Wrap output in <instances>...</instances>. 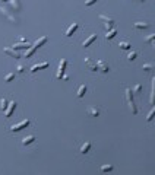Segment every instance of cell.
I'll use <instances>...</instances> for the list:
<instances>
[{
  "label": "cell",
  "mask_w": 155,
  "mask_h": 175,
  "mask_svg": "<svg viewBox=\"0 0 155 175\" xmlns=\"http://www.w3.org/2000/svg\"><path fill=\"white\" fill-rule=\"evenodd\" d=\"M35 50H37L35 47H31V48H28V51L25 53V58H29V57H31V56L35 53Z\"/></svg>",
  "instance_id": "cell-25"
},
{
  "label": "cell",
  "mask_w": 155,
  "mask_h": 175,
  "mask_svg": "<svg viewBox=\"0 0 155 175\" xmlns=\"http://www.w3.org/2000/svg\"><path fill=\"white\" fill-rule=\"evenodd\" d=\"M76 29H78V23H72V27H69V29L66 31V34H64V35H66V36H72Z\"/></svg>",
  "instance_id": "cell-19"
},
{
  "label": "cell",
  "mask_w": 155,
  "mask_h": 175,
  "mask_svg": "<svg viewBox=\"0 0 155 175\" xmlns=\"http://www.w3.org/2000/svg\"><path fill=\"white\" fill-rule=\"evenodd\" d=\"M85 63H86V66L89 67V70H92V72H98V66H97V63H94V61H91V58H85Z\"/></svg>",
  "instance_id": "cell-10"
},
{
  "label": "cell",
  "mask_w": 155,
  "mask_h": 175,
  "mask_svg": "<svg viewBox=\"0 0 155 175\" xmlns=\"http://www.w3.org/2000/svg\"><path fill=\"white\" fill-rule=\"evenodd\" d=\"M45 67H48V63H40V64L32 66V67H31V72H32V73H35L37 70H41V69H45Z\"/></svg>",
  "instance_id": "cell-16"
},
{
  "label": "cell",
  "mask_w": 155,
  "mask_h": 175,
  "mask_svg": "<svg viewBox=\"0 0 155 175\" xmlns=\"http://www.w3.org/2000/svg\"><path fill=\"white\" fill-rule=\"evenodd\" d=\"M86 112H88V115H91V117H98L100 115V109L97 107H89L86 109Z\"/></svg>",
  "instance_id": "cell-11"
},
{
  "label": "cell",
  "mask_w": 155,
  "mask_h": 175,
  "mask_svg": "<svg viewBox=\"0 0 155 175\" xmlns=\"http://www.w3.org/2000/svg\"><path fill=\"white\" fill-rule=\"evenodd\" d=\"M97 2V0H85V6H91Z\"/></svg>",
  "instance_id": "cell-33"
},
{
  "label": "cell",
  "mask_w": 155,
  "mask_h": 175,
  "mask_svg": "<svg viewBox=\"0 0 155 175\" xmlns=\"http://www.w3.org/2000/svg\"><path fill=\"white\" fill-rule=\"evenodd\" d=\"M66 64H67V60L66 58H61L60 60V64L57 67V73H56V78L57 79H61L63 78V73H64V69H66Z\"/></svg>",
  "instance_id": "cell-4"
},
{
  "label": "cell",
  "mask_w": 155,
  "mask_h": 175,
  "mask_svg": "<svg viewBox=\"0 0 155 175\" xmlns=\"http://www.w3.org/2000/svg\"><path fill=\"white\" fill-rule=\"evenodd\" d=\"M136 56H138V54H136L135 51H132L130 54H129V56H127V58H129V61H133V60L136 58Z\"/></svg>",
  "instance_id": "cell-32"
},
{
  "label": "cell",
  "mask_w": 155,
  "mask_h": 175,
  "mask_svg": "<svg viewBox=\"0 0 155 175\" xmlns=\"http://www.w3.org/2000/svg\"><path fill=\"white\" fill-rule=\"evenodd\" d=\"M101 171H102V172L113 171V165H102V166H101Z\"/></svg>",
  "instance_id": "cell-27"
},
{
  "label": "cell",
  "mask_w": 155,
  "mask_h": 175,
  "mask_svg": "<svg viewBox=\"0 0 155 175\" xmlns=\"http://www.w3.org/2000/svg\"><path fill=\"white\" fill-rule=\"evenodd\" d=\"M34 140H35V136H27L25 139H22V145H23V146H27V145L32 143Z\"/></svg>",
  "instance_id": "cell-22"
},
{
  "label": "cell",
  "mask_w": 155,
  "mask_h": 175,
  "mask_svg": "<svg viewBox=\"0 0 155 175\" xmlns=\"http://www.w3.org/2000/svg\"><path fill=\"white\" fill-rule=\"evenodd\" d=\"M140 91H142V85H140V83H138V85L133 88V93H139Z\"/></svg>",
  "instance_id": "cell-31"
},
{
  "label": "cell",
  "mask_w": 155,
  "mask_h": 175,
  "mask_svg": "<svg viewBox=\"0 0 155 175\" xmlns=\"http://www.w3.org/2000/svg\"><path fill=\"white\" fill-rule=\"evenodd\" d=\"M89 149H91V142H85L81 147V153H88Z\"/></svg>",
  "instance_id": "cell-21"
},
{
  "label": "cell",
  "mask_w": 155,
  "mask_h": 175,
  "mask_svg": "<svg viewBox=\"0 0 155 175\" xmlns=\"http://www.w3.org/2000/svg\"><path fill=\"white\" fill-rule=\"evenodd\" d=\"M152 47H154V50H155V41H152Z\"/></svg>",
  "instance_id": "cell-36"
},
{
  "label": "cell",
  "mask_w": 155,
  "mask_h": 175,
  "mask_svg": "<svg viewBox=\"0 0 155 175\" xmlns=\"http://www.w3.org/2000/svg\"><path fill=\"white\" fill-rule=\"evenodd\" d=\"M7 105H9V102H7L6 98H2V99H0V108H2V111H6Z\"/></svg>",
  "instance_id": "cell-23"
},
{
  "label": "cell",
  "mask_w": 155,
  "mask_h": 175,
  "mask_svg": "<svg viewBox=\"0 0 155 175\" xmlns=\"http://www.w3.org/2000/svg\"><path fill=\"white\" fill-rule=\"evenodd\" d=\"M3 51L7 54V56H10V57H13V58H21V54L16 51V50H13V48H9V47H5L3 48Z\"/></svg>",
  "instance_id": "cell-7"
},
{
  "label": "cell",
  "mask_w": 155,
  "mask_h": 175,
  "mask_svg": "<svg viewBox=\"0 0 155 175\" xmlns=\"http://www.w3.org/2000/svg\"><path fill=\"white\" fill-rule=\"evenodd\" d=\"M15 108H16V101H10V102H9V105H7V108H6V111H5V117H6V118H9L12 114H13Z\"/></svg>",
  "instance_id": "cell-6"
},
{
  "label": "cell",
  "mask_w": 155,
  "mask_h": 175,
  "mask_svg": "<svg viewBox=\"0 0 155 175\" xmlns=\"http://www.w3.org/2000/svg\"><path fill=\"white\" fill-rule=\"evenodd\" d=\"M29 126V120H23V121H21V123H18V124H15V126H12L10 127V131H19V130H22V129H25V127H28Z\"/></svg>",
  "instance_id": "cell-5"
},
{
  "label": "cell",
  "mask_w": 155,
  "mask_h": 175,
  "mask_svg": "<svg viewBox=\"0 0 155 175\" xmlns=\"http://www.w3.org/2000/svg\"><path fill=\"white\" fill-rule=\"evenodd\" d=\"M9 6H10V9L13 10L15 13L21 12V9H22V6H21V3H19V0H10V2H9Z\"/></svg>",
  "instance_id": "cell-8"
},
{
  "label": "cell",
  "mask_w": 155,
  "mask_h": 175,
  "mask_svg": "<svg viewBox=\"0 0 155 175\" xmlns=\"http://www.w3.org/2000/svg\"><path fill=\"white\" fill-rule=\"evenodd\" d=\"M13 79H15V73H9V74H6L5 82H10V80H13Z\"/></svg>",
  "instance_id": "cell-28"
},
{
  "label": "cell",
  "mask_w": 155,
  "mask_h": 175,
  "mask_svg": "<svg viewBox=\"0 0 155 175\" xmlns=\"http://www.w3.org/2000/svg\"><path fill=\"white\" fill-rule=\"evenodd\" d=\"M145 41H146V42H152V41H155V34H152V35H148V36H145Z\"/></svg>",
  "instance_id": "cell-30"
},
{
  "label": "cell",
  "mask_w": 155,
  "mask_h": 175,
  "mask_svg": "<svg viewBox=\"0 0 155 175\" xmlns=\"http://www.w3.org/2000/svg\"><path fill=\"white\" fill-rule=\"evenodd\" d=\"M85 92H86V85H81V86H79V89H78L76 96H78V98H82V96L85 95Z\"/></svg>",
  "instance_id": "cell-20"
},
{
  "label": "cell",
  "mask_w": 155,
  "mask_h": 175,
  "mask_svg": "<svg viewBox=\"0 0 155 175\" xmlns=\"http://www.w3.org/2000/svg\"><path fill=\"white\" fill-rule=\"evenodd\" d=\"M48 41V36H41V38H38L35 42H34V45L32 47H35V48H38V47H41V45H44L45 42Z\"/></svg>",
  "instance_id": "cell-14"
},
{
  "label": "cell",
  "mask_w": 155,
  "mask_h": 175,
  "mask_svg": "<svg viewBox=\"0 0 155 175\" xmlns=\"http://www.w3.org/2000/svg\"><path fill=\"white\" fill-rule=\"evenodd\" d=\"M155 117V105H154V108L148 112V115H146V121H152V118Z\"/></svg>",
  "instance_id": "cell-24"
},
{
  "label": "cell",
  "mask_w": 155,
  "mask_h": 175,
  "mask_svg": "<svg viewBox=\"0 0 155 175\" xmlns=\"http://www.w3.org/2000/svg\"><path fill=\"white\" fill-rule=\"evenodd\" d=\"M95 40H97V35H95V34H92V35H89V38H86V40L84 41V44H82V47H85V48H86V47H89V45H91V44H92V42H94Z\"/></svg>",
  "instance_id": "cell-13"
},
{
  "label": "cell",
  "mask_w": 155,
  "mask_h": 175,
  "mask_svg": "<svg viewBox=\"0 0 155 175\" xmlns=\"http://www.w3.org/2000/svg\"><path fill=\"white\" fill-rule=\"evenodd\" d=\"M154 69V64H144V66H142V70H145V72H149V70H152Z\"/></svg>",
  "instance_id": "cell-29"
},
{
  "label": "cell",
  "mask_w": 155,
  "mask_h": 175,
  "mask_svg": "<svg viewBox=\"0 0 155 175\" xmlns=\"http://www.w3.org/2000/svg\"><path fill=\"white\" fill-rule=\"evenodd\" d=\"M133 27L138 28V29H146V28H149V23H146V22H135Z\"/></svg>",
  "instance_id": "cell-17"
},
{
  "label": "cell",
  "mask_w": 155,
  "mask_h": 175,
  "mask_svg": "<svg viewBox=\"0 0 155 175\" xmlns=\"http://www.w3.org/2000/svg\"><path fill=\"white\" fill-rule=\"evenodd\" d=\"M133 91L132 89H126V101H127V105H129V109H130L132 114H138V108L135 105V101H133Z\"/></svg>",
  "instance_id": "cell-1"
},
{
  "label": "cell",
  "mask_w": 155,
  "mask_h": 175,
  "mask_svg": "<svg viewBox=\"0 0 155 175\" xmlns=\"http://www.w3.org/2000/svg\"><path fill=\"white\" fill-rule=\"evenodd\" d=\"M97 66H98V70L102 72V73H108V64H106L104 61H97Z\"/></svg>",
  "instance_id": "cell-12"
},
{
  "label": "cell",
  "mask_w": 155,
  "mask_h": 175,
  "mask_svg": "<svg viewBox=\"0 0 155 175\" xmlns=\"http://www.w3.org/2000/svg\"><path fill=\"white\" fill-rule=\"evenodd\" d=\"M142 2H144V0H142Z\"/></svg>",
  "instance_id": "cell-38"
},
{
  "label": "cell",
  "mask_w": 155,
  "mask_h": 175,
  "mask_svg": "<svg viewBox=\"0 0 155 175\" xmlns=\"http://www.w3.org/2000/svg\"><path fill=\"white\" fill-rule=\"evenodd\" d=\"M61 79H64V80H69V76H67V74H63V78Z\"/></svg>",
  "instance_id": "cell-35"
},
{
  "label": "cell",
  "mask_w": 155,
  "mask_h": 175,
  "mask_svg": "<svg viewBox=\"0 0 155 175\" xmlns=\"http://www.w3.org/2000/svg\"><path fill=\"white\" fill-rule=\"evenodd\" d=\"M116 35H117V29L113 28V29H110V31L106 32V40H111V38H114Z\"/></svg>",
  "instance_id": "cell-18"
},
{
  "label": "cell",
  "mask_w": 155,
  "mask_h": 175,
  "mask_svg": "<svg viewBox=\"0 0 155 175\" xmlns=\"http://www.w3.org/2000/svg\"><path fill=\"white\" fill-rule=\"evenodd\" d=\"M0 12H2V15H3V16H6L10 22H13V23H19V19H18L13 13H10V10H9L6 6H2V7H0Z\"/></svg>",
  "instance_id": "cell-2"
},
{
  "label": "cell",
  "mask_w": 155,
  "mask_h": 175,
  "mask_svg": "<svg viewBox=\"0 0 155 175\" xmlns=\"http://www.w3.org/2000/svg\"><path fill=\"white\" fill-rule=\"evenodd\" d=\"M119 47H120L122 50H130V44H127V42H124V41L119 42Z\"/></svg>",
  "instance_id": "cell-26"
},
{
  "label": "cell",
  "mask_w": 155,
  "mask_h": 175,
  "mask_svg": "<svg viewBox=\"0 0 155 175\" xmlns=\"http://www.w3.org/2000/svg\"><path fill=\"white\" fill-rule=\"evenodd\" d=\"M100 19L104 22V28H106V31H110V29H113V25H114V19L113 18H110V16H106V15H100Z\"/></svg>",
  "instance_id": "cell-3"
},
{
  "label": "cell",
  "mask_w": 155,
  "mask_h": 175,
  "mask_svg": "<svg viewBox=\"0 0 155 175\" xmlns=\"http://www.w3.org/2000/svg\"><path fill=\"white\" fill-rule=\"evenodd\" d=\"M16 69H18V73H23L25 72V66H22V64H19Z\"/></svg>",
  "instance_id": "cell-34"
},
{
  "label": "cell",
  "mask_w": 155,
  "mask_h": 175,
  "mask_svg": "<svg viewBox=\"0 0 155 175\" xmlns=\"http://www.w3.org/2000/svg\"><path fill=\"white\" fill-rule=\"evenodd\" d=\"M0 2H9V0H0Z\"/></svg>",
  "instance_id": "cell-37"
},
{
  "label": "cell",
  "mask_w": 155,
  "mask_h": 175,
  "mask_svg": "<svg viewBox=\"0 0 155 175\" xmlns=\"http://www.w3.org/2000/svg\"><path fill=\"white\" fill-rule=\"evenodd\" d=\"M29 47H32L29 42H18V44H15L13 47V50H22V48H29Z\"/></svg>",
  "instance_id": "cell-15"
},
{
  "label": "cell",
  "mask_w": 155,
  "mask_h": 175,
  "mask_svg": "<svg viewBox=\"0 0 155 175\" xmlns=\"http://www.w3.org/2000/svg\"><path fill=\"white\" fill-rule=\"evenodd\" d=\"M149 104H151V105H155V78L152 79V83H151V98H149Z\"/></svg>",
  "instance_id": "cell-9"
}]
</instances>
